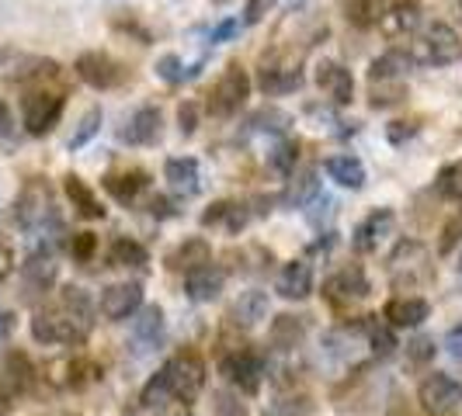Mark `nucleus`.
<instances>
[{
  "label": "nucleus",
  "instance_id": "nucleus-1",
  "mask_svg": "<svg viewBox=\"0 0 462 416\" xmlns=\"http://www.w3.org/2000/svg\"><path fill=\"white\" fill-rule=\"evenodd\" d=\"M411 59L417 67H452L462 59V35L445 22H431L414 42H411Z\"/></svg>",
  "mask_w": 462,
  "mask_h": 416
},
{
  "label": "nucleus",
  "instance_id": "nucleus-2",
  "mask_svg": "<svg viewBox=\"0 0 462 416\" xmlns=\"http://www.w3.org/2000/svg\"><path fill=\"white\" fill-rule=\"evenodd\" d=\"M219 375L230 382L236 393L257 395L261 385H264V375H268V361H264V354H257V350L236 347V350H226V354L219 357Z\"/></svg>",
  "mask_w": 462,
  "mask_h": 416
},
{
  "label": "nucleus",
  "instance_id": "nucleus-3",
  "mask_svg": "<svg viewBox=\"0 0 462 416\" xmlns=\"http://www.w3.org/2000/svg\"><path fill=\"white\" fill-rule=\"evenodd\" d=\"M386 267H390V277H393L396 288H403V285L414 288V285L431 281V275H435L431 254H428V247L420 240H400L390 260H386Z\"/></svg>",
  "mask_w": 462,
  "mask_h": 416
},
{
  "label": "nucleus",
  "instance_id": "nucleus-4",
  "mask_svg": "<svg viewBox=\"0 0 462 416\" xmlns=\"http://www.w3.org/2000/svg\"><path fill=\"white\" fill-rule=\"evenodd\" d=\"M88 333H91V330L77 323L63 305H56V309H39V312L32 316V340H35V344H46V347L84 344Z\"/></svg>",
  "mask_w": 462,
  "mask_h": 416
},
{
  "label": "nucleus",
  "instance_id": "nucleus-5",
  "mask_svg": "<svg viewBox=\"0 0 462 416\" xmlns=\"http://www.w3.org/2000/svg\"><path fill=\"white\" fill-rule=\"evenodd\" d=\"M251 97V77L247 69L230 63L223 69V77L216 80V87L208 91V115L212 118H233L240 115V108L247 104Z\"/></svg>",
  "mask_w": 462,
  "mask_h": 416
},
{
  "label": "nucleus",
  "instance_id": "nucleus-6",
  "mask_svg": "<svg viewBox=\"0 0 462 416\" xmlns=\"http://www.w3.org/2000/svg\"><path fill=\"white\" fill-rule=\"evenodd\" d=\"M417 402L428 416H462V382L435 371L417 385Z\"/></svg>",
  "mask_w": 462,
  "mask_h": 416
},
{
  "label": "nucleus",
  "instance_id": "nucleus-7",
  "mask_svg": "<svg viewBox=\"0 0 462 416\" xmlns=\"http://www.w3.org/2000/svg\"><path fill=\"white\" fill-rule=\"evenodd\" d=\"M14 222L18 230L35 232L42 230L46 222H56V212H52V191L42 177H32L22 187V194L14 198Z\"/></svg>",
  "mask_w": 462,
  "mask_h": 416
},
{
  "label": "nucleus",
  "instance_id": "nucleus-8",
  "mask_svg": "<svg viewBox=\"0 0 462 416\" xmlns=\"http://www.w3.org/2000/svg\"><path fill=\"white\" fill-rule=\"evenodd\" d=\"M167 365V375H171V393L178 402H195L202 389H206V361L195 354V350H185V354H174Z\"/></svg>",
  "mask_w": 462,
  "mask_h": 416
},
{
  "label": "nucleus",
  "instance_id": "nucleus-9",
  "mask_svg": "<svg viewBox=\"0 0 462 416\" xmlns=\"http://www.w3.org/2000/svg\"><path fill=\"white\" fill-rule=\"evenodd\" d=\"M73 69H77V77H80L88 87H94V91H116V87L125 84V77H129V69L122 67L116 56L97 52V49H94V52H80Z\"/></svg>",
  "mask_w": 462,
  "mask_h": 416
},
{
  "label": "nucleus",
  "instance_id": "nucleus-10",
  "mask_svg": "<svg viewBox=\"0 0 462 416\" xmlns=\"http://www.w3.org/2000/svg\"><path fill=\"white\" fill-rule=\"evenodd\" d=\"M56 73H60L56 59L24 52V49H0V77L11 84H32V80H46Z\"/></svg>",
  "mask_w": 462,
  "mask_h": 416
},
{
  "label": "nucleus",
  "instance_id": "nucleus-11",
  "mask_svg": "<svg viewBox=\"0 0 462 416\" xmlns=\"http://www.w3.org/2000/svg\"><path fill=\"white\" fill-rule=\"evenodd\" d=\"M63 108H67V97L63 94H28L24 97V132L28 136H49L60 118H63Z\"/></svg>",
  "mask_w": 462,
  "mask_h": 416
},
{
  "label": "nucleus",
  "instance_id": "nucleus-12",
  "mask_svg": "<svg viewBox=\"0 0 462 416\" xmlns=\"http://www.w3.org/2000/svg\"><path fill=\"white\" fill-rule=\"evenodd\" d=\"M369 295H372V281L358 264H347V267L334 271L324 281V299L330 305H355V302L369 299Z\"/></svg>",
  "mask_w": 462,
  "mask_h": 416
},
{
  "label": "nucleus",
  "instance_id": "nucleus-13",
  "mask_svg": "<svg viewBox=\"0 0 462 416\" xmlns=\"http://www.w3.org/2000/svg\"><path fill=\"white\" fill-rule=\"evenodd\" d=\"M396 230V212L393 208H372L369 215L355 226V236H351V247L358 254H375L383 247L386 236H393Z\"/></svg>",
  "mask_w": 462,
  "mask_h": 416
},
{
  "label": "nucleus",
  "instance_id": "nucleus-14",
  "mask_svg": "<svg viewBox=\"0 0 462 416\" xmlns=\"http://www.w3.org/2000/svg\"><path fill=\"white\" fill-rule=\"evenodd\" d=\"M317 87L327 94V101L330 104H337V108H345L355 101V77H351V69L345 63H337V59H320L317 63Z\"/></svg>",
  "mask_w": 462,
  "mask_h": 416
},
{
  "label": "nucleus",
  "instance_id": "nucleus-15",
  "mask_svg": "<svg viewBox=\"0 0 462 416\" xmlns=\"http://www.w3.org/2000/svg\"><path fill=\"white\" fill-rule=\"evenodd\" d=\"M139 305H143V285L139 281H122V285H112V288H105V295H101V316L105 320H133L139 312Z\"/></svg>",
  "mask_w": 462,
  "mask_h": 416
},
{
  "label": "nucleus",
  "instance_id": "nucleus-16",
  "mask_svg": "<svg viewBox=\"0 0 462 416\" xmlns=\"http://www.w3.org/2000/svg\"><path fill=\"white\" fill-rule=\"evenodd\" d=\"M56 277H60V264L52 250H35L22 264V285L28 295H46L56 288Z\"/></svg>",
  "mask_w": 462,
  "mask_h": 416
},
{
  "label": "nucleus",
  "instance_id": "nucleus-17",
  "mask_svg": "<svg viewBox=\"0 0 462 416\" xmlns=\"http://www.w3.org/2000/svg\"><path fill=\"white\" fill-rule=\"evenodd\" d=\"M223 288H226V275H223V267H216L212 260L202 264V267H191L185 275V295L191 302H199V305L216 302L223 295Z\"/></svg>",
  "mask_w": 462,
  "mask_h": 416
},
{
  "label": "nucleus",
  "instance_id": "nucleus-18",
  "mask_svg": "<svg viewBox=\"0 0 462 416\" xmlns=\"http://www.w3.org/2000/svg\"><path fill=\"white\" fill-rule=\"evenodd\" d=\"M163 333H167V320H163L161 305H139L133 316V347L136 354H150L153 347H161Z\"/></svg>",
  "mask_w": 462,
  "mask_h": 416
},
{
  "label": "nucleus",
  "instance_id": "nucleus-19",
  "mask_svg": "<svg viewBox=\"0 0 462 416\" xmlns=\"http://www.w3.org/2000/svg\"><path fill=\"white\" fill-rule=\"evenodd\" d=\"M383 320L393 330H417V326H424V320H431V302L417 299V295L390 299L383 309Z\"/></svg>",
  "mask_w": 462,
  "mask_h": 416
},
{
  "label": "nucleus",
  "instance_id": "nucleus-20",
  "mask_svg": "<svg viewBox=\"0 0 462 416\" xmlns=\"http://www.w3.org/2000/svg\"><path fill=\"white\" fill-rule=\"evenodd\" d=\"M275 292L289 302H302L313 295V267L310 260H289L275 277Z\"/></svg>",
  "mask_w": 462,
  "mask_h": 416
},
{
  "label": "nucleus",
  "instance_id": "nucleus-21",
  "mask_svg": "<svg viewBox=\"0 0 462 416\" xmlns=\"http://www.w3.org/2000/svg\"><path fill=\"white\" fill-rule=\"evenodd\" d=\"M161 125H163L161 108L146 104V108L133 112V118L125 122V129L118 132V139L129 142V146H153V142L161 139Z\"/></svg>",
  "mask_w": 462,
  "mask_h": 416
},
{
  "label": "nucleus",
  "instance_id": "nucleus-22",
  "mask_svg": "<svg viewBox=\"0 0 462 416\" xmlns=\"http://www.w3.org/2000/svg\"><path fill=\"white\" fill-rule=\"evenodd\" d=\"M268 312H272V302H268V292H261V288L240 292V299L230 305V320H233V326H240V330L261 326L268 320Z\"/></svg>",
  "mask_w": 462,
  "mask_h": 416
},
{
  "label": "nucleus",
  "instance_id": "nucleus-23",
  "mask_svg": "<svg viewBox=\"0 0 462 416\" xmlns=\"http://www.w3.org/2000/svg\"><path fill=\"white\" fill-rule=\"evenodd\" d=\"M163 181L171 185L174 194H181V198L199 194V187H202L199 160H195V157H171V160L163 163Z\"/></svg>",
  "mask_w": 462,
  "mask_h": 416
},
{
  "label": "nucleus",
  "instance_id": "nucleus-24",
  "mask_svg": "<svg viewBox=\"0 0 462 416\" xmlns=\"http://www.w3.org/2000/svg\"><path fill=\"white\" fill-rule=\"evenodd\" d=\"M306 333H310V323H306V316H292V312H282L272 320L268 326V344L282 350V354H292V350H300L302 340H306Z\"/></svg>",
  "mask_w": 462,
  "mask_h": 416
},
{
  "label": "nucleus",
  "instance_id": "nucleus-25",
  "mask_svg": "<svg viewBox=\"0 0 462 416\" xmlns=\"http://www.w3.org/2000/svg\"><path fill=\"white\" fill-rule=\"evenodd\" d=\"M35 365L28 361V354L22 350H11L4 361H0V382L7 385V393L11 395H24L35 389Z\"/></svg>",
  "mask_w": 462,
  "mask_h": 416
},
{
  "label": "nucleus",
  "instance_id": "nucleus-26",
  "mask_svg": "<svg viewBox=\"0 0 462 416\" xmlns=\"http://www.w3.org/2000/svg\"><path fill=\"white\" fill-rule=\"evenodd\" d=\"M417 63L411 59L407 49H390L379 59H372L369 67V84H403V77L414 69Z\"/></svg>",
  "mask_w": 462,
  "mask_h": 416
},
{
  "label": "nucleus",
  "instance_id": "nucleus-27",
  "mask_svg": "<svg viewBox=\"0 0 462 416\" xmlns=\"http://www.w3.org/2000/svg\"><path fill=\"white\" fill-rule=\"evenodd\" d=\"M324 170H327V177H330L334 185L347 187V191H362V187H365V181H369V174H365V163L358 160V157H351V153H341V157H327Z\"/></svg>",
  "mask_w": 462,
  "mask_h": 416
},
{
  "label": "nucleus",
  "instance_id": "nucleus-28",
  "mask_svg": "<svg viewBox=\"0 0 462 416\" xmlns=\"http://www.w3.org/2000/svg\"><path fill=\"white\" fill-rule=\"evenodd\" d=\"M212 260V247H208L202 236H188L185 243H178L171 254H167V267L171 271H181V275H188L191 267H202V264H208Z\"/></svg>",
  "mask_w": 462,
  "mask_h": 416
},
{
  "label": "nucleus",
  "instance_id": "nucleus-29",
  "mask_svg": "<svg viewBox=\"0 0 462 416\" xmlns=\"http://www.w3.org/2000/svg\"><path fill=\"white\" fill-rule=\"evenodd\" d=\"M317 194H320V170H317V167H302L300 174L292 170V181H289L285 194H282V205L306 208Z\"/></svg>",
  "mask_w": 462,
  "mask_h": 416
},
{
  "label": "nucleus",
  "instance_id": "nucleus-30",
  "mask_svg": "<svg viewBox=\"0 0 462 416\" xmlns=\"http://www.w3.org/2000/svg\"><path fill=\"white\" fill-rule=\"evenodd\" d=\"M257 87L268 94V97H282V94H292L302 87V69L292 67H264L257 73Z\"/></svg>",
  "mask_w": 462,
  "mask_h": 416
},
{
  "label": "nucleus",
  "instance_id": "nucleus-31",
  "mask_svg": "<svg viewBox=\"0 0 462 416\" xmlns=\"http://www.w3.org/2000/svg\"><path fill=\"white\" fill-rule=\"evenodd\" d=\"M63 191H67V198L73 202V208H77V215H84V219H105V205L97 202V194L88 187L84 177L67 174V177H63Z\"/></svg>",
  "mask_w": 462,
  "mask_h": 416
},
{
  "label": "nucleus",
  "instance_id": "nucleus-32",
  "mask_svg": "<svg viewBox=\"0 0 462 416\" xmlns=\"http://www.w3.org/2000/svg\"><path fill=\"white\" fill-rule=\"evenodd\" d=\"M101 185H105V191L116 198L118 205H133L139 198V191H146L150 177L143 170H125V174H108Z\"/></svg>",
  "mask_w": 462,
  "mask_h": 416
},
{
  "label": "nucleus",
  "instance_id": "nucleus-33",
  "mask_svg": "<svg viewBox=\"0 0 462 416\" xmlns=\"http://www.w3.org/2000/svg\"><path fill=\"white\" fill-rule=\"evenodd\" d=\"M362 330H365V340H369L372 357H393L396 354V333L390 323H379V316H362Z\"/></svg>",
  "mask_w": 462,
  "mask_h": 416
},
{
  "label": "nucleus",
  "instance_id": "nucleus-34",
  "mask_svg": "<svg viewBox=\"0 0 462 416\" xmlns=\"http://www.w3.org/2000/svg\"><path fill=\"white\" fill-rule=\"evenodd\" d=\"M60 305L67 309L69 316L77 320L80 326H94V299L88 295V288H80V285H67L63 292H60Z\"/></svg>",
  "mask_w": 462,
  "mask_h": 416
},
{
  "label": "nucleus",
  "instance_id": "nucleus-35",
  "mask_svg": "<svg viewBox=\"0 0 462 416\" xmlns=\"http://www.w3.org/2000/svg\"><path fill=\"white\" fill-rule=\"evenodd\" d=\"M171 399H174V393H171V375H167V365H161V368H157V375H153V378L143 385L139 402H143V410L157 413V410H163Z\"/></svg>",
  "mask_w": 462,
  "mask_h": 416
},
{
  "label": "nucleus",
  "instance_id": "nucleus-36",
  "mask_svg": "<svg viewBox=\"0 0 462 416\" xmlns=\"http://www.w3.org/2000/svg\"><path fill=\"white\" fill-rule=\"evenodd\" d=\"M112 264L116 267H136V271H143L146 264H150V250L139 243V240H133V236H118L116 243H112Z\"/></svg>",
  "mask_w": 462,
  "mask_h": 416
},
{
  "label": "nucleus",
  "instance_id": "nucleus-37",
  "mask_svg": "<svg viewBox=\"0 0 462 416\" xmlns=\"http://www.w3.org/2000/svg\"><path fill=\"white\" fill-rule=\"evenodd\" d=\"M386 18V4L383 0H347V22L355 28H375Z\"/></svg>",
  "mask_w": 462,
  "mask_h": 416
},
{
  "label": "nucleus",
  "instance_id": "nucleus-38",
  "mask_svg": "<svg viewBox=\"0 0 462 416\" xmlns=\"http://www.w3.org/2000/svg\"><path fill=\"white\" fill-rule=\"evenodd\" d=\"M296 163H300V142L296 139H278L272 146V153H268V167L275 170L278 177H292Z\"/></svg>",
  "mask_w": 462,
  "mask_h": 416
},
{
  "label": "nucleus",
  "instance_id": "nucleus-39",
  "mask_svg": "<svg viewBox=\"0 0 462 416\" xmlns=\"http://www.w3.org/2000/svg\"><path fill=\"white\" fill-rule=\"evenodd\" d=\"M199 69H202V63L185 69L181 56H174V52H167V56L157 59V77H161L163 84H171V87H178V84H185V80H191V77H199Z\"/></svg>",
  "mask_w": 462,
  "mask_h": 416
},
{
  "label": "nucleus",
  "instance_id": "nucleus-40",
  "mask_svg": "<svg viewBox=\"0 0 462 416\" xmlns=\"http://www.w3.org/2000/svg\"><path fill=\"white\" fill-rule=\"evenodd\" d=\"M101 122H105V112H101V108L84 112V118L77 122V129H73V136H69V142H67L69 149H84V146L101 132Z\"/></svg>",
  "mask_w": 462,
  "mask_h": 416
},
{
  "label": "nucleus",
  "instance_id": "nucleus-41",
  "mask_svg": "<svg viewBox=\"0 0 462 416\" xmlns=\"http://www.w3.org/2000/svg\"><path fill=\"white\" fill-rule=\"evenodd\" d=\"M313 399L306 393H289V395H278L275 402H272V416H313Z\"/></svg>",
  "mask_w": 462,
  "mask_h": 416
},
{
  "label": "nucleus",
  "instance_id": "nucleus-42",
  "mask_svg": "<svg viewBox=\"0 0 462 416\" xmlns=\"http://www.w3.org/2000/svg\"><path fill=\"white\" fill-rule=\"evenodd\" d=\"M289 125H292V115H289V112H278V108L257 112V115L251 118V129H254V132H275V136H282Z\"/></svg>",
  "mask_w": 462,
  "mask_h": 416
},
{
  "label": "nucleus",
  "instance_id": "nucleus-43",
  "mask_svg": "<svg viewBox=\"0 0 462 416\" xmlns=\"http://www.w3.org/2000/svg\"><path fill=\"white\" fill-rule=\"evenodd\" d=\"M435 191L441 198H452V202H462V163H452L445 167L435 181Z\"/></svg>",
  "mask_w": 462,
  "mask_h": 416
},
{
  "label": "nucleus",
  "instance_id": "nucleus-44",
  "mask_svg": "<svg viewBox=\"0 0 462 416\" xmlns=\"http://www.w3.org/2000/svg\"><path fill=\"white\" fill-rule=\"evenodd\" d=\"M69 378L67 385H73V389H84V385H91V382H97L101 378V371H97V365L94 361H88V357H73L67 365Z\"/></svg>",
  "mask_w": 462,
  "mask_h": 416
},
{
  "label": "nucleus",
  "instance_id": "nucleus-45",
  "mask_svg": "<svg viewBox=\"0 0 462 416\" xmlns=\"http://www.w3.org/2000/svg\"><path fill=\"white\" fill-rule=\"evenodd\" d=\"M379 24H383L390 35H407V32H414L417 24H420V18H417L414 7H396L393 14H386Z\"/></svg>",
  "mask_w": 462,
  "mask_h": 416
},
{
  "label": "nucleus",
  "instance_id": "nucleus-46",
  "mask_svg": "<svg viewBox=\"0 0 462 416\" xmlns=\"http://www.w3.org/2000/svg\"><path fill=\"white\" fill-rule=\"evenodd\" d=\"M212 410H216V416H247L240 393H230V389H219L212 395Z\"/></svg>",
  "mask_w": 462,
  "mask_h": 416
},
{
  "label": "nucleus",
  "instance_id": "nucleus-47",
  "mask_svg": "<svg viewBox=\"0 0 462 416\" xmlns=\"http://www.w3.org/2000/svg\"><path fill=\"white\" fill-rule=\"evenodd\" d=\"M407 94H403V84H372V108H390V104H400Z\"/></svg>",
  "mask_w": 462,
  "mask_h": 416
},
{
  "label": "nucleus",
  "instance_id": "nucleus-48",
  "mask_svg": "<svg viewBox=\"0 0 462 416\" xmlns=\"http://www.w3.org/2000/svg\"><path fill=\"white\" fill-rule=\"evenodd\" d=\"M69 254H73V260H80V264H91V257L97 254V236L94 232H73Z\"/></svg>",
  "mask_w": 462,
  "mask_h": 416
},
{
  "label": "nucleus",
  "instance_id": "nucleus-49",
  "mask_svg": "<svg viewBox=\"0 0 462 416\" xmlns=\"http://www.w3.org/2000/svg\"><path fill=\"white\" fill-rule=\"evenodd\" d=\"M431 357H435V340H431V337H414V340L407 344V365L424 368Z\"/></svg>",
  "mask_w": 462,
  "mask_h": 416
},
{
  "label": "nucleus",
  "instance_id": "nucleus-50",
  "mask_svg": "<svg viewBox=\"0 0 462 416\" xmlns=\"http://www.w3.org/2000/svg\"><path fill=\"white\" fill-rule=\"evenodd\" d=\"M462 240V219H452V222H445V230H441V243H439V254L448 257L456 247H459Z\"/></svg>",
  "mask_w": 462,
  "mask_h": 416
},
{
  "label": "nucleus",
  "instance_id": "nucleus-51",
  "mask_svg": "<svg viewBox=\"0 0 462 416\" xmlns=\"http://www.w3.org/2000/svg\"><path fill=\"white\" fill-rule=\"evenodd\" d=\"M178 129H181V136H195V129H199V104L195 101H185L178 108Z\"/></svg>",
  "mask_w": 462,
  "mask_h": 416
},
{
  "label": "nucleus",
  "instance_id": "nucleus-52",
  "mask_svg": "<svg viewBox=\"0 0 462 416\" xmlns=\"http://www.w3.org/2000/svg\"><path fill=\"white\" fill-rule=\"evenodd\" d=\"M275 4L278 0H247V4H244V24L264 22V14H268Z\"/></svg>",
  "mask_w": 462,
  "mask_h": 416
},
{
  "label": "nucleus",
  "instance_id": "nucleus-53",
  "mask_svg": "<svg viewBox=\"0 0 462 416\" xmlns=\"http://www.w3.org/2000/svg\"><path fill=\"white\" fill-rule=\"evenodd\" d=\"M236 32H240V22H236V18H226V22H219L208 32V42H212V46H223V42H230Z\"/></svg>",
  "mask_w": 462,
  "mask_h": 416
},
{
  "label": "nucleus",
  "instance_id": "nucleus-54",
  "mask_svg": "<svg viewBox=\"0 0 462 416\" xmlns=\"http://www.w3.org/2000/svg\"><path fill=\"white\" fill-rule=\"evenodd\" d=\"M417 136V125L414 122H393L390 129H386V139L393 142V146H403L407 139H414Z\"/></svg>",
  "mask_w": 462,
  "mask_h": 416
},
{
  "label": "nucleus",
  "instance_id": "nucleus-55",
  "mask_svg": "<svg viewBox=\"0 0 462 416\" xmlns=\"http://www.w3.org/2000/svg\"><path fill=\"white\" fill-rule=\"evenodd\" d=\"M14 112L7 108V101H0V142H11L14 139Z\"/></svg>",
  "mask_w": 462,
  "mask_h": 416
},
{
  "label": "nucleus",
  "instance_id": "nucleus-56",
  "mask_svg": "<svg viewBox=\"0 0 462 416\" xmlns=\"http://www.w3.org/2000/svg\"><path fill=\"white\" fill-rule=\"evenodd\" d=\"M230 205L233 202H216V205H208V212H202V226H219V222H226Z\"/></svg>",
  "mask_w": 462,
  "mask_h": 416
},
{
  "label": "nucleus",
  "instance_id": "nucleus-57",
  "mask_svg": "<svg viewBox=\"0 0 462 416\" xmlns=\"http://www.w3.org/2000/svg\"><path fill=\"white\" fill-rule=\"evenodd\" d=\"M445 350H448V357H456V361L462 365V326H452V330H448Z\"/></svg>",
  "mask_w": 462,
  "mask_h": 416
},
{
  "label": "nucleus",
  "instance_id": "nucleus-58",
  "mask_svg": "<svg viewBox=\"0 0 462 416\" xmlns=\"http://www.w3.org/2000/svg\"><path fill=\"white\" fill-rule=\"evenodd\" d=\"M14 333V312L11 309H0V340H7Z\"/></svg>",
  "mask_w": 462,
  "mask_h": 416
},
{
  "label": "nucleus",
  "instance_id": "nucleus-59",
  "mask_svg": "<svg viewBox=\"0 0 462 416\" xmlns=\"http://www.w3.org/2000/svg\"><path fill=\"white\" fill-rule=\"evenodd\" d=\"M14 271V254H11V247H0V281Z\"/></svg>",
  "mask_w": 462,
  "mask_h": 416
},
{
  "label": "nucleus",
  "instance_id": "nucleus-60",
  "mask_svg": "<svg viewBox=\"0 0 462 416\" xmlns=\"http://www.w3.org/2000/svg\"><path fill=\"white\" fill-rule=\"evenodd\" d=\"M150 212H153V215H161V219L174 215V212H171V202H167V198H153V202H150Z\"/></svg>",
  "mask_w": 462,
  "mask_h": 416
},
{
  "label": "nucleus",
  "instance_id": "nucleus-61",
  "mask_svg": "<svg viewBox=\"0 0 462 416\" xmlns=\"http://www.w3.org/2000/svg\"><path fill=\"white\" fill-rule=\"evenodd\" d=\"M459 275H462V257H459Z\"/></svg>",
  "mask_w": 462,
  "mask_h": 416
},
{
  "label": "nucleus",
  "instance_id": "nucleus-62",
  "mask_svg": "<svg viewBox=\"0 0 462 416\" xmlns=\"http://www.w3.org/2000/svg\"><path fill=\"white\" fill-rule=\"evenodd\" d=\"M178 416H195V413H178Z\"/></svg>",
  "mask_w": 462,
  "mask_h": 416
},
{
  "label": "nucleus",
  "instance_id": "nucleus-63",
  "mask_svg": "<svg viewBox=\"0 0 462 416\" xmlns=\"http://www.w3.org/2000/svg\"><path fill=\"white\" fill-rule=\"evenodd\" d=\"M459 11H462V0H459Z\"/></svg>",
  "mask_w": 462,
  "mask_h": 416
}]
</instances>
